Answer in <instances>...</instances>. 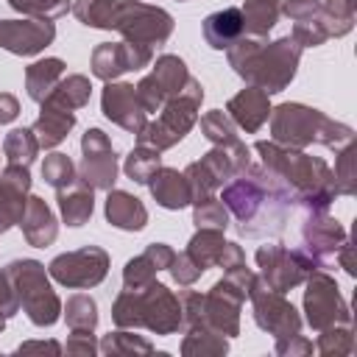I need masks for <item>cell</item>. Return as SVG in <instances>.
<instances>
[{
    "mask_svg": "<svg viewBox=\"0 0 357 357\" xmlns=\"http://www.w3.org/2000/svg\"><path fill=\"white\" fill-rule=\"evenodd\" d=\"M324 11L329 14L332 25H335V36H343L351 31L354 25V0H326Z\"/></svg>",
    "mask_w": 357,
    "mask_h": 357,
    "instance_id": "obj_47",
    "label": "cell"
},
{
    "mask_svg": "<svg viewBox=\"0 0 357 357\" xmlns=\"http://www.w3.org/2000/svg\"><path fill=\"white\" fill-rule=\"evenodd\" d=\"M271 134H273V142L287 148H301V151L310 145H326L340 151L354 137L349 126L335 123L324 112L304 103H282L271 109Z\"/></svg>",
    "mask_w": 357,
    "mask_h": 357,
    "instance_id": "obj_5",
    "label": "cell"
},
{
    "mask_svg": "<svg viewBox=\"0 0 357 357\" xmlns=\"http://www.w3.org/2000/svg\"><path fill=\"white\" fill-rule=\"evenodd\" d=\"M201 100H204V86L195 78H190L187 86L159 109L162 114L153 123H145V128L137 134V145L167 151L176 142H181L184 134L198 123Z\"/></svg>",
    "mask_w": 357,
    "mask_h": 357,
    "instance_id": "obj_7",
    "label": "cell"
},
{
    "mask_svg": "<svg viewBox=\"0 0 357 357\" xmlns=\"http://www.w3.org/2000/svg\"><path fill=\"white\" fill-rule=\"evenodd\" d=\"M201 131H204V137L212 145H231V142L240 139L234 120L226 112H220V109H215V112H209V114L201 117Z\"/></svg>",
    "mask_w": 357,
    "mask_h": 357,
    "instance_id": "obj_37",
    "label": "cell"
},
{
    "mask_svg": "<svg viewBox=\"0 0 357 357\" xmlns=\"http://www.w3.org/2000/svg\"><path fill=\"white\" fill-rule=\"evenodd\" d=\"M192 204H195V209H192V223H195L198 229H218V231H223V229L229 226V209L223 206L220 198L206 195V198H198V201H192Z\"/></svg>",
    "mask_w": 357,
    "mask_h": 357,
    "instance_id": "obj_38",
    "label": "cell"
},
{
    "mask_svg": "<svg viewBox=\"0 0 357 357\" xmlns=\"http://www.w3.org/2000/svg\"><path fill=\"white\" fill-rule=\"evenodd\" d=\"M73 126H75V112H70V109L53 103L50 98H45L42 112H39L36 123L31 126V131H33V137L39 142V151H42V148H56L73 131Z\"/></svg>",
    "mask_w": 357,
    "mask_h": 357,
    "instance_id": "obj_24",
    "label": "cell"
},
{
    "mask_svg": "<svg viewBox=\"0 0 357 357\" xmlns=\"http://www.w3.org/2000/svg\"><path fill=\"white\" fill-rule=\"evenodd\" d=\"M159 153H162V151H156V148L137 145V148L126 156V165H123L126 176H128L131 181H137V184H148L151 176L162 167V156H159Z\"/></svg>",
    "mask_w": 357,
    "mask_h": 357,
    "instance_id": "obj_35",
    "label": "cell"
},
{
    "mask_svg": "<svg viewBox=\"0 0 357 357\" xmlns=\"http://www.w3.org/2000/svg\"><path fill=\"white\" fill-rule=\"evenodd\" d=\"M103 354H151L153 346L145 340V337H137L131 332H114V335H106L98 346Z\"/></svg>",
    "mask_w": 357,
    "mask_h": 357,
    "instance_id": "obj_43",
    "label": "cell"
},
{
    "mask_svg": "<svg viewBox=\"0 0 357 357\" xmlns=\"http://www.w3.org/2000/svg\"><path fill=\"white\" fill-rule=\"evenodd\" d=\"M190 78L192 75L187 73V64L178 56H170V53L167 56H159L156 64H153V70L137 84V95H139L142 109L148 114L159 112L170 98H176L187 86Z\"/></svg>",
    "mask_w": 357,
    "mask_h": 357,
    "instance_id": "obj_14",
    "label": "cell"
},
{
    "mask_svg": "<svg viewBox=\"0 0 357 357\" xmlns=\"http://www.w3.org/2000/svg\"><path fill=\"white\" fill-rule=\"evenodd\" d=\"M226 349H229L226 337L212 329H204V326H190V332L181 343L184 354H223Z\"/></svg>",
    "mask_w": 357,
    "mask_h": 357,
    "instance_id": "obj_39",
    "label": "cell"
},
{
    "mask_svg": "<svg viewBox=\"0 0 357 357\" xmlns=\"http://www.w3.org/2000/svg\"><path fill=\"white\" fill-rule=\"evenodd\" d=\"M114 3H117V0H75V3L70 6V11H73L84 25L109 31Z\"/></svg>",
    "mask_w": 357,
    "mask_h": 357,
    "instance_id": "obj_40",
    "label": "cell"
},
{
    "mask_svg": "<svg viewBox=\"0 0 357 357\" xmlns=\"http://www.w3.org/2000/svg\"><path fill=\"white\" fill-rule=\"evenodd\" d=\"M257 265L262 268V282L276 290V293H287L290 287L301 284L318 265L315 259H310L301 248L290 251L284 245H262L257 251Z\"/></svg>",
    "mask_w": 357,
    "mask_h": 357,
    "instance_id": "obj_12",
    "label": "cell"
},
{
    "mask_svg": "<svg viewBox=\"0 0 357 357\" xmlns=\"http://www.w3.org/2000/svg\"><path fill=\"white\" fill-rule=\"evenodd\" d=\"M64 78V61L61 59H42V61H33L28 70H25V89H28V98L42 103L53 89L56 84Z\"/></svg>",
    "mask_w": 357,
    "mask_h": 357,
    "instance_id": "obj_30",
    "label": "cell"
},
{
    "mask_svg": "<svg viewBox=\"0 0 357 357\" xmlns=\"http://www.w3.org/2000/svg\"><path fill=\"white\" fill-rule=\"evenodd\" d=\"M56 39L53 20H0V47L14 56H36Z\"/></svg>",
    "mask_w": 357,
    "mask_h": 357,
    "instance_id": "obj_20",
    "label": "cell"
},
{
    "mask_svg": "<svg viewBox=\"0 0 357 357\" xmlns=\"http://www.w3.org/2000/svg\"><path fill=\"white\" fill-rule=\"evenodd\" d=\"M301 237H304V254L310 259H315L318 268H326L329 259H337L340 248L349 243L346 229L332 220L326 212H307L304 226H301Z\"/></svg>",
    "mask_w": 357,
    "mask_h": 357,
    "instance_id": "obj_17",
    "label": "cell"
},
{
    "mask_svg": "<svg viewBox=\"0 0 357 357\" xmlns=\"http://www.w3.org/2000/svg\"><path fill=\"white\" fill-rule=\"evenodd\" d=\"M229 50V64L248 84L259 86L268 95L282 92L298 67L301 45L293 36H282L276 42H265L262 36H240Z\"/></svg>",
    "mask_w": 357,
    "mask_h": 357,
    "instance_id": "obj_3",
    "label": "cell"
},
{
    "mask_svg": "<svg viewBox=\"0 0 357 357\" xmlns=\"http://www.w3.org/2000/svg\"><path fill=\"white\" fill-rule=\"evenodd\" d=\"M20 226H22L25 240H28L33 248L50 245V243L56 240V234H59V226H56V218H53L50 206H47L42 198H36V195L28 198Z\"/></svg>",
    "mask_w": 357,
    "mask_h": 357,
    "instance_id": "obj_25",
    "label": "cell"
},
{
    "mask_svg": "<svg viewBox=\"0 0 357 357\" xmlns=\"http://www.w3.org/2000/svg\"><path fill=\"white\" fill-rule=\"evenodd\" d=\"M42 178H45L50 187L61 190V187H67L70 181H75L78 176H75V165H73V159H70L67 153H50V156H45V162H42Z\"/></svg>",
    "mask_w": 357,
    "mask_h": 357,
    "instance_id": "obj_42",
    "label": "cell"
},
{
    "mask_svg": "<svg viewBox=\"0 0 357 357\" xmlns=\"http://www.w3.org/2000/svg\"><path fill=\"white\" fill-rule=\"evenodd\" d=\"M170 273H173V279H176L178 284H192L204 271L192 262V257H190L187 251H181V254H173V259H170Z\"/></svg>",
    "mask_w": 357,
    "mask_h": 357,
    "instance_id": "obj_48",
    "label": "cell"
},
{
    "mask_svg": "<svg viewBox=\"0 0 357 357\" xmlns=\"http://www.w3.org/2000/svg\"><path fill=\"white\" fill-rule=\"evenodd\" d=\"M59 195V209H61V218L67 226H84L89 218H92V209H95V190L75 178L70 181L67 187L56 190Z\"/></svg>",
    "mask_w": 357,
    "mask_h": 357,
    "instance_id": "obj_27",
    "label": "cell"
},
{
    "mask_svg": "<svg viewBox=\"0 0 357 357\" xmlns=\"http://www.w3.org/2000/svg\"><path fill=\"white\" fill-rule=\"evenodd\" d=\"M17 114H20V103H17V98L8 95V92H0V126H3V123H11Z\"/></svg>",
    "mask_w": 357,
    "mask_h": 357,
    "instance_id": "obj_52",
    "label": "cell"
},
{
    "mask_svg": "<svg viewBox=\"0 0 357 357\" xmlns=\"http://www.w3.org/2000/svg\"><path fill=\"white\" fill-rule=\"evenodd\" d=\"M315 349L321 354H351L354 351V337H351L349 324H337V326L321 329Z\"/></svg>",
    "mask_w": 357,
    "mask_h": 357,
    "instance_id": "obj_44",
    "label": "cell"
},
{
    "mask_svg": "<svg viewBox=\"0 0 357 357\" xmlns=\"http://www.w3.org/2000/svg\"><path fill=\"white\" fill-rule=\"evenodd\" d=\"M31 190V173L22 165H6L0 170V231H8L22 220Z\"/></svg>",
    "mask_w": 357,
    "mask_h": 357,
    "instance_id": "obj_22",
    "label": "cell"
},
{
    "mask_svg": "<svg viewBox=\"0 0 357 357\" xmlns=\"http://www.w3.org/2000/svg\"><path fill=\"white\" fill-rule=\"evenodd\" d=\"M254 151L262 156V167H268L273 176H279L287 190L293 192V201L304 206V212H326L329 204L337 195L335 176L324 159L307 156L301 148H287L279 142L259 139Z\"/></svg>",
    "mask_w": 357,
    "mask_h": 357,
    "instance_id": "obj_2",
    "label": "cell"
},
{
    "mask_svg": "<svg viewBox=\"0 0 357 357\" xmlns=\"http://www.w3.org/2000/svg\"><path fill=\"white\" fill-rule=\"evenodd\" d=\"M8 6L33 20H56V17L67 14L70 0H8Z\"/></svg>",
    "mask_w": 357,
    "mask_h": 357,
    "instance_id": "obj_45",
    "label": "cell"
},
{
    "mask_svg": "<svg viewBox=\"0 0 357 357\" xmlns=\"http://www.w3.org/2000/svg\"><path fill=\"white\" fill-rule=\"evenodd\" d=\"M100 109L114 126H120V128H126L131 134H139L145 128V123H148V112L142 109L134 84L109 81L103 86V95H100Z\"/></svg>",
    "mask_w": 357,
    "mask_h": 357,
    "instance_id": "obj_21",
    "label": "cell"
},
{
    "mask_svg": "<svg viewBox=\"0 0 357 357\" xmlns=\"http://www.w3.org/2000/svg\"><path fill=\"white\" fill-rule=\"evenodd\" d=\"M248 298L254 304V321L259 324V329H265L276 337H287L301 329V318L293 310V304L284 298V293L271 290L262 279H257L251 284Z\"/></svg>",
    "mask_w": 357,
    "mask_h": 357,
    "instance_id": "obj_15",
    "label": "cell"
},
{
    "mask_svg": "<svg viewBox=\"0 0 357 357\" xmlns=\"http://www.w3.org/2000/svg\"><path fill=\"white\" fill-rule=\"evenodd\" d=\"M307 290H304V312H307V324L312 329H329V326H337V324H351V312H349V304L346 298L340 296L337 290V282L315 268L307 279Z\"/></svg>",
    "mask_w": 357,
    "mask_h": 357,
    "instance_id": "obj_11",
    "label": "cell"
},
{
    "mask_svg": "<svg viewBox=\"0 0 357 357\" xmlns=\"http://www.w3.org/2000/svg\"><path fill=\"white\" fill-rule=\"evenodd\" d=\"M276 351H279V354H296V351L307 354V351H312V343H310V340H304V337L296 332V335L279 337V340H276Z\"/></svg>",
    "mask_w": 357,
    "mask_h": 357,
    "instance_id": "obj_51",
    "label": "cell"
},
{
    "mask_svg": "<svg viewBox=\"0 0 357 357\" xmlns=\"http://www.w3.org/2000/svg\"><path fill=\"white\" fill-rule=\"evenodd\" d=\"M64 315H67V326L73 332H95V324H98V307H95V298L86 296V293H75L67 298V307H64Z\"/></svg>",
    "mask_w": 357,
    "mask_h": 357,
    "instance_id": "obj_36",
    "label": "cell"
},
{
    "mask_svg": "<svg viewBox=\"0 0 357 357\" xmlns=\"http://www.w3.org/2000/svg\"><path fill=\"white\" fill-rule=\"evenodd\" d=\"M223 245H226L223 231H218V229H198L192 234V240L187 243V254L192 257V262L201 271H206V268L218 265V259L223 254Z\"/></svg>",
    "mask_w": 357,
    "mask_h": 357,
    "instance_id": "obj_32",
    "label": "cell"
},
{
    "mask_svg": "<svg viewBox=\"0 0 357 357\" xmlns=\"http://www.w3.org/2000/svg\"><path fill=\"white\" fill-rule=\"evenodd\" d=\"M335 187H337V195H354L357 190V167H354V148L351 142L340 148V156H337V165H335Z\"/></svg>",
    "mask_w": 357,
    "mask_h": 357,
    "instance_id": "obj_46",
    "label": "cell"
},
{
    "mask_svg": "<svg viewBox=\"0 0 357 357\" xmlns=\"http://www.w3.org/2000/svg\"><path fill=\"white\" fill-rule=\"evenodd\" d=\"M17 351H20V354H22V351H61V346H59L56 340H47V343H22Z\"/></svg>",
    "mask_w": 357,
    "mask_h": 357,
    "instance_id": "obj_53",
    "label": "cell"
},
{
    "mask_svg": "<svg viewBox=\"0 0 357 357\" xmlns=\"http://www.w3.org/2000/svg\"><path fill=\"white\" fill-rule=\"evenodd\" d=\"M248 298V293L223 273L220 282L212 284L209 293H184L181 296V312L187 326H204L218 335L234 337L240 332V304Z\"/></svg>",
    "mask_w": 357,
    "mask_h": 357,
    "instance_id": "obj_6",
    "label": "cell"
},
{
    "mask_svg": "<svg viewBox=\"0 0 357 357\" xmlns=\"http://www.w3.org/2000/svg\"><path fill=\"white\" fill-rule=\"evenodd\" d=\"M226 114L234 120L237 128L248 131V134H257L268 117H271V103H268V92L259 89V86H248V89H240L229 106H226Z\"/></svg>",
    "mask_w": 357,
    "mask_h": 357,
    "instance_id": "obj_23",
    "label": "cell"
},
{
    "mask_svg": "<svg viewBox=\"0 0 357 357\" xmlns=\"http://www.w3.org/2000/svg\"><path fill=\"white\" fill-rule=\"evenodd\" d=\"M89 95H92V84H89L86 75H67V78H61V81L56 84V89H53L47 98H50L53 103H59V106L75 112V109H81V106L89 103Z\"/></svg>",
    "mask_w": 357,
    "mask_h": 357,
    "instance_id": "obj_33",
    "label": "cell"
},
{
    "mask_svg": "<svg viewBox=\"0 0 357 357\" xmlns=\"http://www.w3.org/2000/svg\"><path fill=\"white\" fill-rule=\"evenodd\" d=\"M106 218L112 226L126 229V231H139L148 223V209L142 206L139 198L123 192V190H109L106 198Z\"/></svg>",
    "mask_w": 357,
    "mask_h": 357,
    "instance_id": "obj_29",
    "label": "cell"
},
{
    "mask_svg": "<svg viewBox=\"0 0 357 357\" xmlns=\"http://www.w3.org/2000/svg\"><path fill=\"white\" fill-rule=\"evenodd\" d=\"M50 276L64 284V287H73V290H86V287H95L106 279V271H109V254L98 245H84L78 251H67V254H59L53 262H50Z\"/></svg>",
    "mask_w": 357,
    "mask_h": 357,
    "instance_id": "obj_13",
    "label": "cell"
},
{
    "mask_svg": "<svg viewBox=\"0 0 357 357\" xmlns=\"http://www.w3.org/2000/svg\"><path fill=\"white\" fill-rule=\"evenodd\" d=\"M109 31H120L126 42H139L148 47L165 45L173 33V17L165 8L142 0H117Z\"/></svg>",
    "mask_w": 357,
    "mask_h": 357,
    "instance_id": "obj_10",
    "label": "cell"
},
{
    "mask_svg": "<svg viewBox=\"0 0 357 357\" xmlns=\"http://www.w3.org/2000/svg\"><path fill=\"white\" fill-rule=\"evenodd\" d=\"M223 206L234 215L237 231L243 237H271L279 234L293 209V192L268 167L248 165L223 187Z\"/></svg>",
    "mask_w": 357,
    "mask_h": 357,
    "instance_id": "obj_1",
    "label": "cell"
},
{
    "mask_svg": "<svg viewBox=\"0 0 357 357\" xmlns=\"http://www.w3.org/2000/svg\"><path fill=\"white\" fill-rule=\"evenodd\" d=\"M279 6H282V0H245V6L240 8L245 36H265L282 14Z\"/></svg>",
    "mask_w": 357,
    "mask_h": 357,
    "instance_id": "obj_31",
    "label": "cell"
},
{
    "mask_svg": "<svg viewBox=\"0 0 357 357\" xmlns=\"http://www.w3.org/2000/svg\"><path fill=\"white\" fill-rule=\"evenodd\" d=\"M248 165H251V151L245 148L243 139H237L231 145H215L206 156H201L198 162H190L184 170L192 201L212 195L218 187H223V181L234 178Z\"/></svg>",
    "mask_w": 357,
    "mask_h": 357,
    "instance_id": "obj_9",
    "label": "cell"
},
{
    "mask_svg": "<svg viewBox=\"0 0 357 357\" xmlns=\"http://www.w3.org/2000/svg\"><path fill=\"white\" fill-rule=\"evenodd\" d=\"M81 167L78 178L86 181L92 190H112L117 181V153L109 142V137L100 128H89L81 139Z\"/></svg>",
    "mask_w": 357,
    "mask_h": 357,
    "instance_id": "obj_16",
    "label": "cell"
},
{
    "mask_svg": "<svg viewBox=\"0 0 357 357\" xmlns=\"http://www.w3.org/2000/svg\"><path fill=\"white\" fill-rule=\"evenodd\" d=\"M3 326H6V318H3V315H0V332H3Z\"/></svg>",
    "mask_w": 357,
    "mask_h": 357,
    "instance_id": "obj_54",
    "label": "cell"
},
{
    "mask_svg": "<svg viewBox=\"0 0 357 357\" xmlns=\"http://www.w3.org/2000/svg\"><path fill=\"white\" fill-rule=\"evenodd\" d=\"M17 310H20V298H17L11 282H8L6 271H3V273H0V315H3V318H11Z\"/></svg>",
    "mask_w": 357,
    "mask_h": 357,
    "instance_id": "obj_49",
    "label": "cell"
},
{
    "mask_svg": "<svg viewBox=\"0 0 357 357\" xmlns=\"http://www.w3.org/2000/svg\"><path fill=\"white\" fill-rule=\"evenodd\" d=\"M279 11H284L293 22V39L301 47L324 45L335 36V25L329 14L324 11V3L318 0H282Z\"/></svg>",
    "mask_w": 357,
    "mask_h": 357,
    "instance_id": "obj_19",
    "label": "cell"
},
{
    "mask_svg": "<svg viewBox=\"0 0 357 357\" xmlns=\"http://www.w3.org/2000/svg\"><path fill=\"white\" fill-rule=\"evenodd\" d=\"M6 276L20 298V307L36 326H53L61 312V301L50 287L45 265L36 259H11L6 265Z\"/></svg>",
    "mask_w": 357,
    "mask_h": 357,
    "instance_id": "obj_8",
    "label": "cell"
},
{
    "mask_svg": "<svg viewBox=\"0 0 357 357\" xmlns=\"http://www.w3.org/2000/svg\"><path fill=\"white\" fill-rule=\"evenodd\" d=\"M243 33H245V28H243V11L234 8V6L231 8H220V11H215V14H209L204 20V39L215 50L231 47Z\"/></svg>",
    "mask_w": 357,
    "mask_h": 357,
    "instance_id": "obj_28",
    "label": "cell"
},
{
    "mask_svg": "<svg viewBox=\"0 0 357 357\" xmlns=\"http://www.w3.org/2000/svg\"><path fill=\"white\" fill-rule=\"evenodd\" d=\"M153 59V50L139 42H103L92 50V73L100 81H114L128 70H142Z\"/></svg>",
    "mask_w": 357,
    "mask_h": 357,
    "instance_id": "obj_18",
    "label": "cell"
},
{
    "mask_svg": "<svg viewBox=\"0 0 357 357\" xmlns=\"http://www.w3.org/2000/svg\"><path fill=\"white\" fill-rule=\"evenodd\" d=\"M156 271H159V265L153 262V257L145 248L139 257L126 262V268H123V287L139 290V287H145V284H151L156 279Z\"/></svg>",
    "mask_w": 357,
    "mask_h": 357,
    "instance_id": "obj_41",
    "label": "cell"
},
{
    "mask_svg": "<svg viewBox=\"0 0 357 357\" xmlns=\"http://www.w3.org/2000/svg\"><path fill=\"white\" fill-rule=\"evenodd\" d=\"M112 321L120 329H137L145 326L156 335H173L184 324L181 312V298L173 296L165 284L156 279L139 290L123 287L114 307H112Z\"/></svg>",
    "mask_w": 357,
    "mask_h": 357,
    "instance_id": "obj_4",
    "label": "cell"
},
{
    "mask_svg": "<svg viewBox=\"0 0 357 357\" xmlns=\"http://www.w3.org/2000/svg\"><path fill=\"white\" fill-rule=\"evenodd\" d=\"M67 351L70 354H95L98 346L92 340V332H73L67 340Z\"/></svg>",
    "mask_w": 357,
    "mask_h": 357,
    "instance_id": "obj_50",
    "label": "cell"
},
{
    "mask_svg": "<svg viewBox=\"0 0 357 357\" xmlns=\"http://www.w3.org/2000/svg\"><path fill=\"white\" fill-rule=\"evenodd\" d=\"M153 198L159 206L165 209H184L192 204V192H190V184L184 178V173L173 170V167H159L151 181H148Z\"/></svg>",
    "mask_w": 357,
    "mask_h": 357,
    "instance_id": "obj_26",
    "label": "cell"
},
{
    "mask_svg": "<svg viewBox=\"0 0 357 357\" xmlns=\"http://www.w3.org/2000/svg\"><path fill=\"white\" fill-rule=\"evenodd\" d=\"M3 153H6V162L8 165L31 167V162L39 153V142H36V137H33L31 128H14L3 139Z\"/></svg>",
    "mask_w": 357,
    "mask_h": 357,
    "instance_id": "obj_34",
    "label": "cell"
}]
</instances>
